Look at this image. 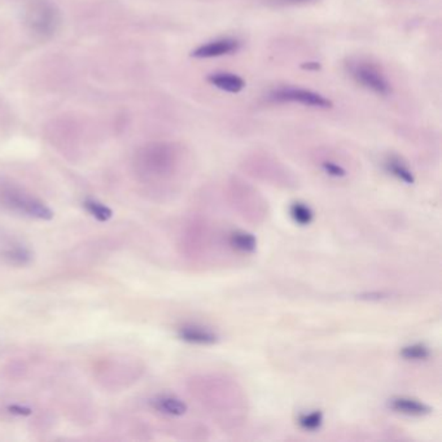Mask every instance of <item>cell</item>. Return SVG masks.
<instances>
[{
	"label": "cell",
	"mask_w": 442,
	"mask_h": 442,
	"mask_svg": "<svg viewBox=\"0 0 442 442\" xmlns=\"http://www.w3.org/2000/svg\"><path fill=\"white\" fill-rule=\"evenodd\" d=\"M215 231H213L209 223L199 220L190 223L185 234V249L188 257L203 261L211 257V252L218 244L215 238Z\"/></svg>",
	"instance_id": "cell-5"
},
{
	"label": "cell",
	"mask_w": 442,
	"mask_h": 442,
	"mask_svg": "<svg viewBox=\"0 0 442 442\" xmlns=\"http://www.w3.org/2000/svg\"><path fill=\"white\" fill-rule=\"evenodd\" d=\"M151 405L158 413L167 415V416H174V418L183 416L188 410L185 401H182L178 397L170 396V395L157 396L156 398H153L151 401Z\"/></svg>",
	"instance_id": "cell-13"
},
{
	"label": "cell",
	"mask_w": 442,
	"mask_h": 442,
	"mask_svg": "<svg viewBox=\"0 0 442 442\" xmlns=\"http://www.w3.org/2000/svg\"><path fill=\"white\" fill-rule=\"evenodd\" d=\"M386 169L388 173L396 176L398 181L406 185H413L415 182V176L413 172L406 165L405 161L402 158L397 156H389L386 160Z\"/></svg>",
	"instance_id": "cell-15"
},
{
	"label": "cell",
	"mask_w": 442,
	"mask_h": 442,
	"mask_svg": "<svg viewBox=\"0 0 442 442\" xmlns=\"http://www.w3.org/2000/svg\"><path fill=\"white\" fill-rule=\"evenodd\" d=\"M83 206L87 212L93 215V218H96L98 221L107 222L109 221L113 215L112 209H109L107 205L93 200V199H87L86 201H83Z\"/></svg>",
	"instance_id": "cell-18"
},
{
	"label": "cell",
	"mask_w": 442,
	"mask_h": 442,
	"mask_svg": "<svg viewBox=\"0 0 442 442\" xmlns=\"http://www.w3.org/2000/svg\"><path fill=\"white\" fill-rule=\"evenodd\" d=\"M30 31L38 37H52L60 25V12L49 0H30L25 10Z\"/></svg>",
	"instance_id": "cell-4"
},
{
	"label": "cell",
	"mask_w": 442,
	"mask_h": 442,
	"mask_svg": "<svg viewBox=\"0 0 442 442\" xmlns=\"http://www.w3.org/2000/svg\"><path fill=\"white\" fill-rule=\"evenodd\" d=\"M190 392L205 413L223 429H236L247 422V393L234 379L203 374L190 380Z\"/></svg>",
	"instance_id": "cell-1"
},
{
	"label": "cell",
	"mask_w": 442,
	"mask_h": 442,
	"mask_svg": "<svg viewBox=\"0 0 442 442\" xmlns=\"http://www.w3.org/2000/svg\"><path fill=\"white\" fill-rule=\"evenodd\" d=\"M181 162V149L172 143H152L139 152V169L148 178L169 179L178 173Z\"/></svg>",
	"instance_id": "cell-3"
},
{
	"label": "cell",
	"mask_w": 442,
	"mask_h": 442,
	"mask_svg": "<svg viewBox=\"0 0 442 442\" xmlns=\"http://www.w3.org/2000/svg\"><path fill=\"white\" fill-rule=\"evenodd\" d=\"M301 68L305 69V70H321V64L319 63H317V61H310V63H304V64H301Z\"/></svg>",
	"instance_id": "cell-24"
},
{
	"label": "cell",
	"mask_w": 442,
	"mask_h": 442,
	"mask_svg": "<svg viewBox=\"0 0 442 442\" xmlns=\"http://www.w3.org/2000/svg\"><path fill=\"white\" fill-rule=\"evenodd\" d=\"M4 257L10 261V264L15 265H25L31 259V254L28 249L22 248V247H16V248L10 249L4 253Z\"/></svg>",
	"instance_id": "cell-20"
},
{
	"label": "cell",
	"mask_w": 442,
	"mask_h": 442,
	"mask_svg": "<svg viewBox=\"0 0 442 442\" xmlns=\"http://www.w3.org/2000/svg\"><path fill=\"white\" fill-rule=\"evenodd\" d=\"M277 4H282V6H296V4H304V3H309L312 0H271Z\"/></svg>",
	"instance_id": "cell-23"
},
{
	"label": "cell",
	"mask_w": 442,
	"mask_h": 442,
	"mask_svg": "<svg viewBox=\"0 0 442 442\" xmlns=\"http://www.w3.org/2000/svg\"><path fill=\"white\" fill-rule=\"evenodd\" d=\"M270 99L277 102H297L305 107L318 108V109H328L333 105L330 99L324 98L321 93H314L312 90H305V89H294V87L277 89L270 93Z\"/></svg>",
	"instance_id": "cell-7"
},
{
	"label": "cell",
	"mask_w": 442,
	"mask_h": 442,
	"mask_svg": "<svg viewBox=\"0 0 442 442\" xmlns=\"http://www.w3.org/2000/svg\"><path fill=\"white\" fill-rule=\"evenodd\" d=\"M208 81L226 93H238L245 87L244 79L231 73H214L208 77Z\"/></svg>",
	"instance_id": "cell-14"
},
{
	"label": "cell",
	"mask_w": 442,
	"mask_h": 442,
	"mask_svg": "<svg viewBox=\"0 0 442 442\" xmlns=\"http://www.w3.org/2000/svg\"><path fill=\"white\" fill-rule=\"evenodd\" d=\"M289 215L300 226H309L314 221V212L309 205L296 201L289 206Z\"/></svg>",
	"instance_id": "cell-16"
},
{
	"label": "cell",
	"mask_w": 442,
	"mask_h": 442,
	"mask_svg": "<svg viewBox=\"0 0 442 442\" xmlns=\"http://www.w3.org/2000/svg\"><path fill=\"white\" fill-rule=\"evenodd\" d=\"M240 46L241 43L235 38H221V39H215L197 47L191 52V56L196 59H212V57L232 55L239 51Z\"/></svg>",
	"instance_id": "cell-10"
},
{
	"label": "cell",
	"mask_w": 442,
	"mask_h": 442,
	"mask_svg": "<svg viewBox=\"0 0 442 442\" xmlns=\"http://www.w3.org/2000/svg\"><path fill=\"white\" fill-rule=\"evenodd\" d=\"M10 413L16 415H29L31 414V410L29 407H24V406L13 405L8 407Z\"/></svg>",
	"instance_id": "cell-22"
},
{
	"label": "cell",
	"mask_w": 442,
	"mask_h": 442,
	"mask_svg": "<svg viewBox=\"0 0 442 442\" xmlns=\"http://www.w3.org/2000/svg\"><path fill=\"white\" fill-rule=\"evenodd\" d=\"M178 337L188 344L205 345V346L214 345L220 341V335L217 332L206 326L196 324V323H188L179 327Z\"/></svg>",
	"instance_id": "cell-9"
},
{
	"label": "cell",
	"mask_w": 442,
	"mask_h": 442,
	"mask_svg": "<svg viewBox=\"0 0 442 442\" xmlns=\"http://www.w3.org/2000/svg\"><path fill=\"white\" fill-rule=\"evenodd\" d=\"M323 414L322 411H312V413H305L298 418V424L300 427L305 429V431H317L322 427L323 424Z\"/></svg>",
	"instance_id": "cell-19"
},
{
	"label": "cell",
	"mask_w": 442,
	"mask_h": 442,
	"mask_svg": "<svg viewBox=\"0 0 442 442\" xmlns=\"http://www.w3.org/2000/svg\"><path fill=\"white\" fill-rule=\"evenodd\" d=\"M323 172L332 178H344L348 174V172L342 166L333 162V161H323L321 164Z\"/></svg>",
	"instance_id": "cell-21"
},
{
	"label": "cell",
	"mask_w": 442,
	"mask_h": 442,
	"mask_svg": "<svg viewBox=\"0 0 442 442\" xmlns=\"http://www.w3.org/2000/svg\"><path fill=\"white\" fill-rule=\"evenodd\" d=\"M399 354L404 360L422 362L431 357V350L424 344H413V345L404 346L399 351Z\"/></svg>",
	"instance_id": "cell-17"
},
{
	"label": "cell",
	"mask_w": 442,
	"mask_h": 442,
	"mask_svg": "<svg viewBox=\"0 0 442 442\" xmlns=\"http://www.w3.org/2000/svg\"><path fill=\"white\" fill-rule=\"evenodd\" d=\"M350 77L362 87L380 96H388L392 93L390 83L378 65L365 60H353L348 63Z\"/></svg>",
	"instance_id": "cell-6"
},
{
	"label": "cell",
	"mask_w": 442,
	"mask_h": 442,
	"mask_svg": "<svg viewBox=\"0 0 442 442\" xmlns=\"http://www.w3.org/2000/svg\"><path fill=\"white\" fill-rule=\"evenodd\" d=\"M226 197L232 211L250 224H261L268 220L270 209L266 199L239 178H232L229 182Z\"/></svg>",
	"instance_id": "cell-2"
},
{
	"label": "cell",
	"mask_w": 442,
	"mask_h": 442,
	"mask_svg": "<svg viewBox=\"0 0 442 442\" xmlns=\"http://www.w3.org/2000/svg\"><path fill=\"white\" fill-rule=\"evenodd\" d=\"M4 199H6V204L12 209L29 215L31 218L49 221L54 217V213L47 205L29 195L12 191V192H7Z\"/></svg>",
	"instance_id": "cell-8"
},
{
	"label": "cell",
	"mask_w": 442,
	"mask_h": 442,
	"mask_svg": "<svg viewBox=\"0 0 442 442\" xmlns=\"http://www.w3.org/2000/svg\"><path fill=\"white\" fill-rule=\"evenodd\" d=\"M227 245L231 250L240 254H252L257 249V239L248 231H231L227 235Z\"/></svg>",
	"instance_id": "cell-12"
},
{
	"label": "cell",
	"mask_w": 442,
	"mask_h": 442,
	"mask_svg": "<svg viewBox=\"0 0 442 442\" xmlns=\"http://www.w3.org/2000/svg\"><path fill=\"white\" fill-rule=\"evenodd\" d=\"M389 407L397 414L407 415V416H425L431 414V406L424 404L422 401L411 398V397H393L389 399Z\"/></svg>",
	"instance_id": "cell-11"
}]
</instances>
